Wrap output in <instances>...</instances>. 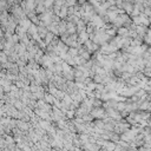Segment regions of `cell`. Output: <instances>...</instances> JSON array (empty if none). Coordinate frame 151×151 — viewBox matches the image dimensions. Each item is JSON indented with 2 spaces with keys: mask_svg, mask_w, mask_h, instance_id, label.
I'll list each match as a JSON object with an SVG mask.
<instances>
[{
  "mask_svg": "<svg viewBox=\"0 0 151 151\" xmlns=\"http://www.w3.org/2000/svg\"><path fill=\"white\" fill-rule=\"evenodd\" d=\"M91 114H92L95 118L102 119V118H104V117L106 116V110H104L103 107H95V109H92Z\"/></svg>",
  "mask_w": 151,
  "mask_h": 151,
  "instance_id": "cell-1",
  "label": "cell"
},
{
  "mask_svg": "<svg viewBox=\"0 0 151 151\" xmlns=\"http://www.w3.org/2000/svg\"><path fill=\"white\" fill-rule=\"evenodd\" d=\"M67 15H69V6L67 5H64L62 7V11H60L59 18L60 19H65V18H67Z\"/></svg>",
  "mask_w": 151,
  "mask_h": 151,
  "instance_id": "cell-2",
  "label": "cell"
},
{
  "mask_svg": "<svg viewBox=\"0 0 151 151\" xmlns=\"http://www.w3.org/2000/svg\"><path fill=\"white\" fill-rule=\"evenodd\" d=\"M66 113H67V117H69V118H72V117H73V113H74V112H73V110H71V111H67Z\"/></svg>",
  "mask_w": 151,
  "mask_h": 151,
  "instance_id": "cell-6",
  "label": "cell"
},
{
  "mask_svg": "<svg viewBox=\"0 0 151 151\" xmlns=\"http://www.w3.org/2000/svg\"><path fill=\"white\" fill-rule=\"evenodd\" d=\"M54 1H57V0H54Z\"/></svg>",
  "mask_w": 151,
  "mask_h": 151,
  "instance_id": "cell-8",
  "label": "cell"
},
{
  "mask_svg": "<svg viewBox=\"0 0 151 151\" xmlns=\"http://www.w3.org/2000/svg\"><path fill=\"white\" fill-rule=\"evenodd\" d=\"M22 1H24V0H15V4H18V5H19V4H21Z\"/></svg>",
  "mask_w": 151,
  "mask_h": 151,
  "instance_id": "cell-7",
  "label": "cell"
},
{
  "mask_svg": "<svg viewBox=\"0 0 151 151\" xmlns=\"http://www.w3.org/2000/svg\"><path fill=\"white\" fill-rule=\"evenodd\" d=\"M86 4V0H78V5L79 6H84Z\"/></svg>",
  "mask_w": 151,
  "mask_h": 151,
  "instance_id": "cell-5",
  "label": "cell"
},
{
  "mask_svg": "<svg viewBox=\"0 0 151 151\" xmlns=\"http://www.w3.org/2000/svg\"><path fill=\"white\" fill-rule=\"evenodd\" d=\"M124 11H125L128 14L131 15V13H132V11H133V5H132V3L125 1V3H124Z\"/></svg>",
  "mask_w": 151,
  "mask_h": 151,
  "instance_id": "cell-3",
  "label": "cell"
},
{
  "mask_svg": "<svg viewBox=\"0 0 151 151\" xmlns=\"http://www.w3.org/2000/svg\"><path fill=\"white\" fill-rule=\"evenodd\" d=\"M106 33L111 37V36H114L116 34V29L114 28H109V29H106Z\"/></svg>",
  "mask_w": 151,
  "mask_h": 151,
  "instance_id": "cell-4",
  "label": "cell"
}]
</instances>
